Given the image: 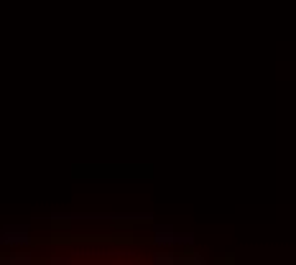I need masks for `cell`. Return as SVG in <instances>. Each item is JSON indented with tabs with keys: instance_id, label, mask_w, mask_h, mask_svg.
Returning <instances> with one entry per match:
<instances>
[{
	"instance_id": "6da1fadb",
	"label": "cell",
	"mask_w": 296,
	"mask_h": 265,
	"mask_svg": "<svg viewBox=\"0 0 296 265\" xmlns=\"http://www.w3.org/2000/svg\"><path fill=\"white\" fill-rule=\"evenodd\" d=\"M179 262H192V265H202L204 262V257L197 252V250H184L182 255H179Z\"/></svg>"
},
{
	"instance_id": "7a4b0ae2",
	"label": "cell",
	"mask_w": 296,
	"mask_h": 265,
	"mask_svg": "<svg viewBox=\"0 0 296 265\" xmlns=\"http://www.w3.org/2000/svg\"><path fill=\"white\" fill-rule=\"evenodd\" d=\"M154 262H159V265H164V262L176 265V262H179V255H176V252H156V255H154Z\"/></svg>"
},
{
	"instance_id": "3957f363",
	"label": "cell",
	"mask_w": 296,
	"mask_h": 265,
	"mask_svg": "<svg viewBox=\"0 0 296 265\" xmlns=\"http://www.w3.org/2000/svg\"><path fill=\"white\" fill-rule=\"evenodd\" d=\"M28 242V234H3L0 237V245H21Z\"/></svg>"
},
{
	"instance_id": "277c9868",
	"label": "cell",
	"mask_w": 296,
	"mask_h": 265,
	"mask_svg": "<svg viewBox=\"0 0 296 265\" xmlns=\"http://www.w3.org/2000/svg\"><path fill=\"white\" fill-rule=\"evenodd\" d=\"M34 257L28 255V252H16V255H11L8 257V262H31Z\"/></svg>"
}]
</instances>
